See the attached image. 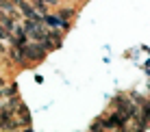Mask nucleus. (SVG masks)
I'll list each match as a JSON object with an SVG mask.
<instances>
[{
  "label": "nucleus",
  "mask_w": 150,
  "mask_h": 132,
  "mask_svg": "<svg viewBox=\"0 0 150 132\" xmlns=\"http://www.w3.org/2000/svg\"><path fill=\"white\" fill-rule=\"evenodd\" d=\"M24 30H26L28 39L33 41H41L48 33V26L44 24V17H33V20H26L24 22Z\"/></svg>",
  "instance_id": "nucleus-1"
},
{
  "label": "nucleus",
  "mask_w": 150,
  "mask_h": 132,
  "mask_svg": "<svg viewBox=\"0 0 150 132\" xmlns=\"http://www.w3.org/2000/svg\"><path fill=\"white\" fill-rule=\"evenodd\" d=\"M2 82H4V80H2V78H0V85H2Z\"/></svg>",
  "instance_id": "nucleus-4"
},
{
  "label": "nucleus",
  "mask_w": 150,
  "mask_h": 132,
  "mask_svg": "<svg viewBox=\"0 0 150 132\" xmlns=\"http://www.w3.org/2000/svg\"><path fill=\"white\" fill-rule=\"evenodd\" d=\"M44 24H46L48 28H52V30L63 33V35L70 30V22H68V20H63L59 13H54V15H52V13H44Z\"/></svg>",
  "instance_id": "nucleus-2"
},
{
  "label": "nucleus",
  "mask_w": 150,
  "mask_h": 132,
  "mask_svg": "<svg viewBox=\"0 0 150 132\" xmlns=\"http://www.w3.org/2000/svg\"><path fill=\"white\" fill-rule=\"evenodd\" d=\"M59 15H61V17H63V20H68V22H70V15H74V11H70V9H65V11H59Z\"/></svg>",
  "instance_id": "nucleus-3"
}]
</instances>
